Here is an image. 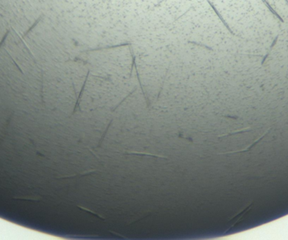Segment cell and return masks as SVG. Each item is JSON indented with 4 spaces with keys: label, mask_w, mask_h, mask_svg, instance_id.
<instances>
[{
    "label": "cell",
    "mask_w": 288,
    "mask_h": 240,
    "mask_svg": "<svg viewBox=\"0 0 288 240\" xmlns=\"http://www.w3.org/2000/svg\"><path fill=\"white\" fill-rule=\"evenodd\" d=\"M189 43H191V44H195L196 46H199V47H202L207 48V49H208V50H212L211 48L209 47H207V46H206V45H201V44H200V43H196V42H194V41H189Z\"/></svg>",
    "instance_id": "cell-7"
},
{
    "label": "cell",
    "mask_w": 288,
    "mask_h": 240,
    "mask_svg": "<svg viewBox=\"0 0 288 240\" xmlns=\"http://www.w3.org/2000/svg\"><path fill=\"white\" fill-rule=\"evenodd\" d=\"M9 34V30H8L7 31V32L4 34V35H3V37L2 38V40H1V41H0V48H1V47H2V45L4 43V41H5V40L7 39V36H8V35Z\"/></svg>",
    "instance_id": "cell-6"
},
{
    "label": "cell",
    "mask_w": 288,
    "mask_h": 240,
    "mask_svg": "<svg viewBox=\"0 0 288 240\" xmlns=\"http://www.w3.org/2000/svg\"><path fill=\"white\" fill-rule=\"evenodd\" d=\"M207 2H208V3L210 4V6L211 7V8L213 9V11L215 12V14H216V15H217V17L219 18V19H220V20L222 21V23H223V24L224 26L226 27V29H227V30L228 31V32H229V33H230L231 35H236V34H235L234 32L232 31V29H231V28H230V26H229V24H227V22H226V20H225V19H224L223 18V16L221 15V14H220V13L218 12V10H217V9H216V7L214 6V4H213V3H211V2L210 0H207Z\"/></svg>",
    "instance_id": "cell-1"
},
{
    "label": "cell",
    "mask_w": 288,
    "mask_h": 240,
    "mask_svg": "<svg viewBox=\"0 0 288 240\" xmlns=\"http://www.w3.org/2000/svg\"><path fill=\"white\" fill-rule=\"evenodd\" d=\"M262 2H263V3H264V4H265V6L267 7V8H268V9H269L270 11H271V14H272V15H273L275 16V17H276V18H277V19H279L280 21H281L282 23H284V19H282V18L280 17V15H279V14H278V13H277V12H276V11H275V10L274 9V8H272L271 5L270 4V3H269V2H267L266 0H262Z\"/></svg>",
    "instance_id": "cell-3"
},
{
    "label": "cell",
    "mask_w": 288,
    "mask_h": 240,
    "mask_svg": "<svg viewBox=\"0 0 288 240\" xmlns=\"http://www.w3.org/2000/svg\"><path fill=\"white\" fill-rule=\"evenodd\" d=\"M278 38H279V35H277L276 36H275V38L274 39V40L272 41V43H271V47H270V50L267 51V53H266V55L263 57V59H262V61H261V65H263V64L264 63V62H265V60L268 58V56H270V54H271V51L273 50V47L275 46V44H276V42H277V40H278Z\"/></svg>",
    "instance_id": "cell-4"
},
{
    "label": "cell",
    "mask_w": 288,
    "mask_h": 240,
    "mask_svg": "<svg viewBox=\"0 0 288 240\" xmlns=\"http://www.w3.org/2000/svg\"><path fill=\"white\" fill-rule=\"evenodd\" d=\"M285 1H286V3H287V5L288 6V0H285Z\"/></svg>",
    "instance_id": "cell-8"
},
{
    "label": "cell",
    "mask_w": 288,
    "mask_h": 240,
    "mask_svg": "<svg viewBox=\"0 0 288 240\" xmlns=\"http://www.w3.org/2000/svg\"><path fill=\"white\" fill-rule=\"evenodd\" d=\"M42 16H43V15H40V17H39V18H38V19H37L36 20H35V23L33 24V25H31V28H30V29H29V30H28L27 31H26V32H25V33H24V36H26V35H29V34H30V33L31 32L32 30H33V29H34V28H35V26H36L37 24H39V22H40V20H41V18H42Z\"/></svg>",
    "instance_id": "cell-5"
},
{
    "label": "cell",
    "mask_w": 288,
    "mask_h": 240,
    "mask_svg": "<svg viewBox=\"0 0 288 240\" xmlns=\"http://www.w3.org/2000/svg\"><path fill=\"white\" fill-rule=\"evenodd\" d=\"M271 128H270V129H269V130H267V131H265V132H264V134H263V135H261V136H259V138H257V139H256L255 141H254V142H253V143H252L250 144V145H249V146H248V147H246V148H244V149H243V150H238V151H232V152H224L223 154H230V153H238V152H248V150H250V149H251V148H252V147H254V146H255V145H256V144L258 143V142H259V141H260V140H262V139H263V138H264V136H266V135H267V134H268V133H269V132H270V131H271Z\"/></svg>",
    "instance_id": "cell-2"
},
{
    "label": "cell",
    "mask_w": 288,
    "mask_h": 240,
    "mask_svg": "<svg viewBox=\"0 0 288 240\" xmlns=\"http://www.w3.org/2000/svg\"><path fill=\"white\" fill-rule=\"evenodd\" d=\"M0 16H3V15H0Z\"/></svg>",
    "instance_id": "cell-9"
}]
</instances>
